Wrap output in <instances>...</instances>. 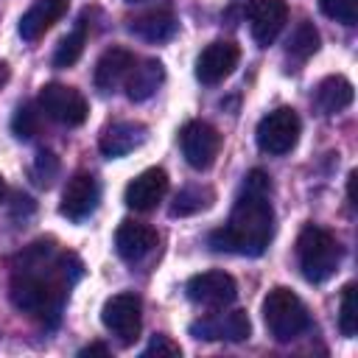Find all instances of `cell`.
<instances>
[{
    "label": "cell",
    "instance_id": "cell-1",
    "mask_svg": "<svg viewBox=\"0 0 358 358\" xmlns=\"http://www.w3.org/2000/svg\"><path fill=\"white\" fill-rule=\"evenodd\" d=\"M78 277L81 263L73 255H53L48 243H34L25 255H20L8 294L17 310L42 319L45 324H56L62 302Z\"/></svg>",
    "mask_w": 358,
    "mask_h": 358
},
{
    "label": "cell",
    "instance_id": "cell-2",
    "mask_svg": "<svg viewBox=\"0 0 358 358\" xmlns=\"http://www.w3.org/2000/svg\"><path fill=\"white\" fill-rule=\"evenodd\" d=\"M274 235V207H271V179L260 168L249 171L243 187L235 199L229 221L210 235L215 252L257 257L266 252Z\"/></svg>",
    "mask_w": 358,
    "mask_h": 358
},
{
    "label": "cell",
    "instance_id": "cell-3",
    "mask_svg": "<svg viewBox=\"0 0 358 358\" xmlns=\"http://www.w3.org/2000/svg\"><path fill=\"white\" fill-rule=\"evenodd\" d=\"M296 260L308 282H324L341 263V246L327 229L308 224L296 238Z\"/></svg>",
    "mask_w": 358,
    "mask_h": 358
},
{
    "label": "cell",
    "instance_id": "cell-4",
    "mask_svg": "<svg viewBox=\"0 0 358 358\" xmlns=\"http://www.w3.org/2000/svg\"><path fill=\"white\" fill-rule=\"evenodd\" d=\"M263 322L277 341H294L310 327L305 302L285 285H277L263 299Z\"/></svg>",
    "mask_w": 358,
    "mask_h": 358
},
{
    "label": "cell",
    "instance_id": "cell-5",
    "mask_svg": "<svg viewBox=\"0 0 358 358\" xmlns=\"http://www.w3.org/2000/svg\"><path fill=\"white\" fill-rule=\"evenodd\" d=\"M299 131H302L299 115L294 109H288V106H280V109L268 112L266 117H260L257 131H255V140H257V148L263 154L282 157V154H288L296 145Z\"/></svg>",
    "mask_w": 358,
    "mask_h": 358
},
{
    "label": "cell",
    "instance_id": "cell-6",
    "mask_svg": "<svg viewBox=\"0 0 358 358\" xmlns=\"http://www.w3.org/2000/svg\"><path fill=\"white\" fill-rule=\"evenodd\" d=\"M101 322L123 347H131L140 338V330H143L140 296L131 294V291L109 296L103 302V308H101Z\"/></svg>",
    "mask_w": 358,
    "mask_h": 358
},
{
    "label": "cell",
    "instance_id": "cell-7",
    "mask_svg": "<svg viewBox=\"0 0 358 358\" xmlns=\"http://www.w3.org/2000/svg\"><path fill=\"white\" fill-rule=\"evenodd\" d=\"M39 109L62 126H81L90 112L87 98L67 84H45L39 92Z\"/></svg>",
    "mask_w": 358,
    "mask_h": 358
},
{
    "label": "cell",
    "instance_id": "cell-8",
    "mask_svg": "<svg viewBox=\"0 0 358 358\" xmlns=\"http://www.w3.org/2000/svg\"><path fill=\"white\" fill-rule=\"evenodd\" d=\"M179 143H182V154H185L187 165L196 171H207L218 157L221 134L207 120H190L179 131Z\"/></svg>",
    "mask_w": 358,
    "mask_h": 358
},
{
    "label": "cell",
    "instance_id": "cell-9",
    "mask_svg": "<svg viewBox=\"0 0 358 358\" xmlns=\"http://www.w3.org/2000/svg\"><path fill=\"white\" fill-rule=\"evenodd\" d=\"M185 294L193 305L201 308H227L238 296V285L227 271H201L187 280Z\"/></svg>",
    "mask_w": 358,
    "mask_h": 358
},
{
    "label": "cell",
    "instance_id": "cell-10",
    "mask_svg": "<svg viewBox=\"0 0 358 358\" xmlns=\"http://www.w3.org/2000/svg\"><path fill=\"white\" fill-rule=\"evenodd\" d=\"M246 20H249V31L255 42L268 48L288 22V3L285 0H249Z\"/></svg>",
    "mask_w": 358,
    "mask_h": 358
},
{
    "label": "cell",
    "instance_id": "cell-11",
    "mask_svg": "<svg viewBox=\"0 0 358 358\" xmlns=\"http://www.w3.org/2000/svg\"><path fill=\"white\" fill-rule=\"evenodd\" d=\"M238 59H241V50H238L235 42H229V39H215V42H210V45L199 53V59H196V78H199L201 84L213 87V84L224 81V78L238 67Z\"/></svg>",
    "mask_w": 358,
    "mask_h": 358
},
{
    "label": "cell",
    "instance_id": "cell-12",
    "mask_svg": "<svg viewBox=\"0 0 358 358\" xmlns=\"http://www.w3.org/2000/svg\"><path fill=\"white\" fill-rule=\"evenodd\" d=\"M165 193H168V173L162 168H145L126 185L123 201L137 213H148L165 199Z\"/></svg>",
    "mask_w": 358,
    "mask_h": 358
},
{
    "label": "cell",
    "instance_id": "cell-13",
    "mask_svg": "<svg viewBox=\"0 0 358 358\" xmlns=\"http://www.w3.org/2000/svg\"><path fill=\"white\" fill-rule=\"evenodd\" d=\"M98 199H101V187L95 182L92 173H76L67 185H64V193H62V215H67L70 221H81L87 218L95 207H98Z\"/></svg>",
    "mask_w": 358,
    "mask_h": 358
},
{
    "label": "cell",
    "instance_id": "cell-14",
    "mask_svg": "<svg viewBox=\"0 0 358 358\" xmlns=\"http://www.w3.org/2000/svg\"><path fill=\"white\" fill-rule=\"evenodd\" d=\"M190 333L196 338H204V341H215V338L243 341V338H249L252 324H249L246 310H229V313H218V316H207L201 322H193Z\"/></svg>",
    "mask_w": 358,
    "mask_h": 358
},
{
    "label": "cell",
    "instance_id": "cell-15",
    "mask_svg": "<svg viewBox=\"0 0 358 358\" xmlns=\"http://www.w3.org/2000/svg\"><path fill=\"white\" fill-rule=\"evenodd\" d=\"M157 246V229L140 221H123L115 232V252L126 263H137L145 255H151Z\"/></svg>",
    "mask_w": 358,
    "mask_h": 358
},
{
    "label": "cell",
    "instance_id": "cell-16",
    "mask_svg": "<svg viewBox=\"0 0 358 358\" xmlns=\"http://www.w3.org/2000/svg\"><path fill=\"white\" fill-rule=\"evenodd\" d=\"M148 137V129L137 120H120V123H112L103 134H101V154L106 159H117V157H126L131 154L134 148H140Z\"/></svg>",
    "mask_w": 358,
    "mask_h": 358
},
{
    "label": "cell",
    "instance_id": "cell-17",
    "mask_svg": "<svg viewBox=\"0 0 358 358\" xmlns=\"http://www.w3.org/2000/svg\"><path fill=\"white\" fill-rule=\"evenodd\" d=\"M131 67H134V53H129L126 48H109L95 64V87L101 92H115L120 84H126Z\"/></svg>",
    "mask_w": 358,
    "mask_h": 358
},
{
    "label": "cell",
    "instance_id": "cell-18",
    "mask_svg": "<svg viewBox=\"0 0 358 358\" xmlns=\"http://www.w3.org/2000/svg\"><path fill=\"white\" fill-rule=\"evenodd\" d=\"M67 0H34L31 8L20 17V36L25 42H36L59 17H64Z\"/></svg>",
    "mask_w": 358,
    "mask_h": 358
},
{
    "label": "cell",
    "instance_id": "cell-19",
    "mask_svg": "<svg viewBox=\"0 0 358 358\" xmlns=\"http://www.w3.org/2000/svg\"><path fill=\"white\" fill-rule=\"evenodd\" d=\"M165 81V67L159 59H143L134 62L129 78H126V95L129 101H148Z\"/></svg>",
    "mask_w": 358,
    "mask_h": 358
},
{
    "label": "cell",
    "instance_id": "cell-20",
    "mask_svg": "<svg viewBox=\"0 0 358 358\" xmlns=\"http://www.w3.org/2000/svg\"><path fill=\"white\" fill-rule=\"evenodd\" d=\"M313 103L322 115H336L352 103V84L344 76H327L313 92Z\"/></svg>",
    "mask_w": 358,
    "mask_h": 358
},
{
    "label": "cell",
    "instance_id": "cell-21",
    "mask_svg": "<svg viewBox=\"0 0 358 358\" xmlns=\"http://www.w3.org/2000/svg\"><path fill=\"white\" fill-rule=\"evenodd\" d=\"M129 31L134 36L145 39V42H168L176 34V17L171 11H165V8L148 11V14L137 17V20H131Z\"/></svg>",
    "mask_w": 358,
    "mask_h": 358
},
{
    "label": "cell",
    "instance_id": "cell-22",
    "mask_svg": "<svg viewBox=\"0 0 358 358\" xmlns=\"http://www.w3.org/2000/svg\"><path fill=\"white\" fill-rule=\"evenodd\" d=\"M319 50V31L313 28V22H299L294 31H291V36H288V42H285V53L294 59V62H305V59H310L313 53Z\"/></svg>",
    "mask_w": 358,
    "mask_h": 358
},
{
    "label": "cell",
    "instance_id": "cell-23",
    "mask_svg": "<svg viewBox=\"0 0 358 358\" xmlns=\"http://www.w3.org/2000/svg\"><path fill=\"white\" fill-rule=\"evenodd\" d=\"M84 42H87V28L78 25L76 31H70L59 45H56V53H53V64L56 67H70L81 59L84 53Z\"/></svg>",
    "mask_w": 358,
    "mask_h": 358
},
{
    "label": "cell",
    "instance_id": "cell-24",
    "mask_svg": "<svg viewBox=\"0 0 358 358\" xmlns=\"http://www.w3.org/2000/svg\"><path fill=\"white\" fill-rule=\"evenodd\" d=\"M338 327L344 336L358 333V308H355V282H347L341 288V305H338Z\"/></svg>",
    "mask_w": 358,
    "mask_h": 358
},
{
    "label": "cell",
    "instance_id": "cell-25",
    "mask_svg": "<svg viewBox=\"0 0 358 358\" xmlns=\"http://www.w3.org/2000/svg\"><path fill=\"white\" fill-rule=\"evenodd\" d=\"M210 190H204V187H185L179 196H176V201H173V207H171V215H190V213H199V210H204L207 204H210Z\"/></svg>",
    "mask_w": 358,
    "mask_h": 358
},
{
    "label": "cell",
    "instance_id": "cell-26",
    "mask_svg": "<svg viewBox=\"0 0 358 358\" xmlns=\"http://www.w3.org/2000/svg\"><path fill=\"white\" fill-rule=\"evenodd\" d=\"M319 8L324 17L341 22V25L358 22V0H319Z\"/></svg>",
    "mask_w": 358,
    "mask_h": 358
},
{
    "label": "cell",
    "instance_id": "cell-27",
    "mask_svg": "<svg viewBox=\"0 0 358 358\" xmlns=\"http://www.w3.org/2000/svg\"><path fill=\"white\" fill-rule=\"evenodd\" d=\"M11 131H14L20 140H31V137L39 131V112H36L31 103L20 106V109L14 112V117H11Z\"/></svg>",
    "mask_w": 358,
    "mask_h": 358
},
{
    "label": "cell",
    "instance_id": "cell-28",
    "mask_svg": "<svg viewBox=\"0 0 358 358\" xmlns=\"http://www.w3.org/2000/svg\"><path fill=\"white\" fill-rule=\"evenodd\" d=\"M56 171H59L56 157H53L50 151H39L36 165H34V176H36V182H39V185H50L53 176H56Z\"/></svg>",
    "mask_w": 358,
    "mask_h": 358
},
{
    "label": "cell",
    "instance_id": "cell-29",
    "mask_svg": "<svg viewBox=\"0 0 358 358\" xmlns=\"http://www.w3.org/2000/svg\"><path fill=\"white\" fill-rule=\"evenodd\" d=\"M143 355H179V344L168 341L165 336H154Z\"/></svg>",
    "mask_w": 358,
    "mask_h": 358
},
{
    "label": "cell",
    "instance_id": "cell-30",
    "mask_svg": "<svg viewBox=\"0 0 358 358\" xmlns=\"http://www.w3.org/2000/svg\"><path fill=\"white\" fill-rule=\"evenodd\" d=\"M78 355H109V347H103V344H90V347H84Z\"/></svg>",
    "mask_w": 358,
    "mask_h": 358
},
{
    "label": "cell",
    "instance_id": "cell-31",
    "mask_svg": "<svg viewBox=\"0 0 358 358\" xmlns=\"http://www.w3.org/2000/svg\"><path fill=\"white\" fill-rule=\"evenodd\" d=\"M8 76H11V73H8V64H6V62H0V90L6 87V81H8Z\"/></svg>",
    "mask_w": 358,
    "mask_h": 358
},
{
    "label": "cell",
    "instance_id": "cell-32",
    "mask_svg": "<svg viewBox=\"0 0 358 358\" xmlns=\"http://www.w3.org/2000/svg\"><path fill=\"white\" fill-rule=\"evenodd\" d=\"M3 199H6V179L0 176V201H3Z\"/></svg>",
    "mask_w": 358,
    "mask_h": 358
},
{
    "label": "cell",
    "instance_id": "cell-33",
    "mask_svg": "<svg viewBox=\"0 0 358 358\" xmlns=\"http://www.w3.org/2000/svg\"><path fill=\"white\" fill-rule=\"evenodd\" d=\"M131 3H137V0H131Z\"/></svg>",
    "mask_w": 358,
    "mask_h": 358
}]
</instances>
